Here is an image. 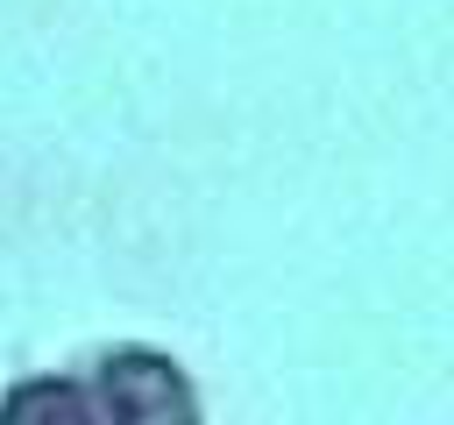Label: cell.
Listing matches in <instances>:
<instances>
[{
  "instance_id": "6da1fadb",
  "label": "cell",
  "mask_w": 454,
  "mask_h": 425,
  "mask_svg": "<svg viewBox=\"0 0 454 425\" xmlns=\"http://www.w3.org/2000/svg\"><path fill=\"white\" fill-rule=\"evenodd\" d=\"M92 411H128V418L192 411V390L170 375V361H156V354H121V361H106V382H99Z\"/></svg>"
}]
</instances>
